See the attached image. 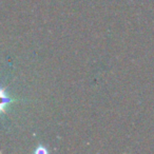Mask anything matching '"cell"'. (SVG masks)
<instances>
[{
	"instance_id": "obj_1",
	"label": "cell",
	"mask_w": 154,
	"mask_h": 154,
	"mask_svg": "<svg viewBox=\"0 0 154 154\" xmlns=\"http://www.w3.org/2000/svg\"><path fill=\"white\" fill-rule=\"evenodd\" d=\"M7 101H8V99L5 98V96L2 94V92L0 91V110L2 109L3 106L5 105V103H7Z\"/></svg>"
}]
</instances>
